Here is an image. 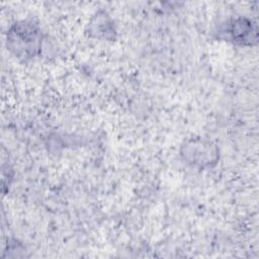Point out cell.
<instances>
[{
    "instance_id": "3957f363",
    "label": "cell",
    "mask_w": 259,
    "mask_h": 259,
    "mask_svg": "<svg viewBox=\"0 0 259 259\" xmlns=\"http://www.w3.org/2000/svg\"><path fill=\"white\" fill-rule=\"evenodd\" d=\"M215 37L234 46L253 47L258 44V24L247 16H236L223 21L215 30Z\"/></svg>"
},
{
    "instance_id": "277c9868",
    "label": "cell",
    "mask_w": 259,
    "mask_h": 259,
    "mask_svg": "<svg viewBox=\"0 0 259 259\" xmlns=\"http://www.w3.org/2000/svg\"><path fill=\"white\" fill-rule=\"evenodd\" d=\"M85 32L89 37L108 41L115 40L117 35L115 22L105 10H98L91 16Z\"/></svg>"
},
{
    "instance_id": "7a4b0ae2",
    "label": "cell",
    "mask_w": 259,
    "mask_h": 259,
    "mask_svg": "<svg viewBox=\"0 0 259 259\" xmlns=\"http://www.w3.org/2000/svg\"><path fill=\"white\" fill-rule=\"evenodd\" d=\"M180 157L189 167L208 170L220 161V149L211 140L203 137H191L180 146Z\"/></svg>"
},
{
    "instance_id": "6da1fadb",
    "label": "cell",
    "mask_w": 259,
    "mask_h": 259,
    "mask_svg": "<svg viewBox=\"0 0 259 259\" xmlns=\"http://www.w3.org/2000/svg\"><path fill=\"white\" fill-rule=\"evenodd\" d=\"M42 44L44 31L32 19L14 21L7 29V49L21 62H29L37 58L41 53Z\"/></svg>"
}]
</instances>
